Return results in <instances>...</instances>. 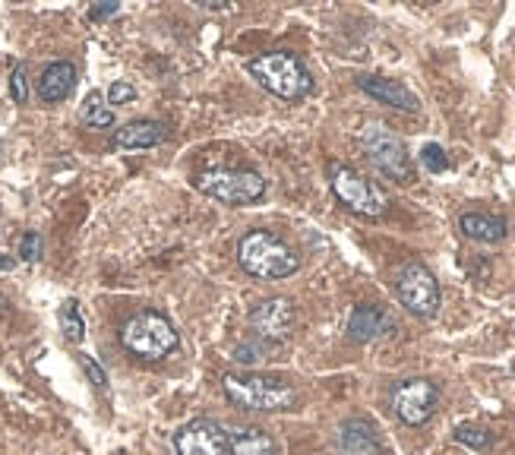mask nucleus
<instances>
[{"mask_svg":"<svg viewBox=\"0 0 515 455\" xmlns=\"http://www.w3.org/2000/svg\"><path fill=\"white\" fill-rule=\"evenodd\" d=\"M237 260H241L244 272L256 275V279H288L301 269V256L297 250L279 237L275 231H250L237 244Z\"/></svg>","mask_w":515,"mask_h":455,"instance_id":"nucleus-1","label":"nucleus"},{"mask_svg":"<svg viewBox=\"0 0 515 455\" xmlns=\"http://www.w3.org/2000/svg\"><path fill=\"white\" fill-rule=\"evenodd\" d=\"M222 386L234 405L250 411H288L297 402L291 383H285L282 377H266V373H228Z\"/></svg>","mask_w":515,"mask_h":455,"instance_id":"nucleus-2","label":"nucleus"},{"mask_svg":"<svg viewBox=\"0 0 515 455\" xmlns=\"http://www.w3.org/2000/svg\"><path fill=\"white\" fill-rule=\"evenodd\" d=\"M247 70L263 89H269L279 98H288V102H297V98L313 92L310 70L304 67L301 57H294L291 51H269L263 57H256V61H250Z\"/></svg>","mask_w":515,"mask_h":455,"instance_id":"nucleus-3","label":"nucleus"},{"mask_svg":"<svg viewBox=\"0 0 515 455\" xmlns=\"http://www.w3.org/2000/svg\"><path fill=\"white\" fill-rule=\"evenodd\" d=\"M121 342L140 361H162L177 348V332L162 313L143 310V313H136L133 320L124 323Z\"/></svg>","mask_w":515,"mask_h":455,"instance_id":"nucleus-4","label":"nucleus"},{"mask_svg":"<svg viewBox=\"0 0 515 455\" xmlns=\"http://www.w3.org/2000/svg\"><path fill=\"white\" fill-rule=\"evenodd\" d=\"M193 187L203 196H212V200L228 203V206H247L263 200L266 193V181L263 174L247 171V168H215V171H203L193 177Z\"/></svg>","mask_w":515,"mask_h":455,"instance_id":"nucleus-5","label":"nucleus"},{"mask_svg":"<svg viewBox=\"0 0 515 455\" xmlns=\"http://www.w3.org/2000/svg\"><path fill=\"white\" fill-rule=\"evenodd\" d=\"M329 184H332V193L339 196V203L351 209L354 215H364V219H380V215H386V193L354 168L332 162Z\"/></svg>","mask_w":515,"mask_h":455,"instance_id":"nucleus-6","label":"nucleus"},{"mask_svg":"<svg viewBox=\"0 0 515 455\" xmlns=\"http://www.w3.org/2000/svg\"><path fill=\"white\" fill-rule=\"evenodd\" d=\"M361 146H364L370 162L386 177H392V181H399V184L414 181V168H411V158L405 152V143L386 124H376V121L367 124L361 130Z\"/></svg>","mask_w":515,"mask_h":455,"instance_id":"nucleus-7","label":"nucleus"},{"mask_svg":"<svg viewBox=\"0 0 515 455\" xmlns=\"http://www.w3.org/2000/svg\"><path fill=\"white\" fill-rule=\"evenodd\" d=\"M395 294L405 310H411L414 316H437L440 310V282L433 279V272L421 263H408L402 266V272L395 275Z\"/></svg>","mask_w":515,"mask_h":455,"instance_id":"nucleus-8","label":"nucleus"},{"mask_svg":"<svg viewBox=\"0 0 515 455\" xmlns=\"http://www.w3.org/2000/svg\"><path fill=\"white\" fill-rule=\"evenodd\" d=\"M440 405V389L437 383H430L424 377L402 380L392 392V411L395 418L408 427H421L433 418V411Z\"/></svg>","mask_w":515,"mask_h":455,"instance_id":"nucleus-9","label":"nucleus"},{"mask_svg":"<svg viewBox=\"0 0 515 455\" xmlns=\"http://www.w3.org/2000/svg\"><path fill=\"white\" fill-rule=\"evenodd\" d=\"M177 455H231L228 430L209 418H196L174 433Z\"/></svg>","mask_w":515,"mask_h":455,"instance_id":"nucleus-10","label":"nucleus"},{"mask_svg":"<svg viewBox=\"0 0 515 455\" xmlns=\"http://www.w3.org/2000/svg\"><path fill=\"white\" fill-rule=\"evenodd\" d=\"M250 326L260 339L269 342H288L297 326V313L288 298H269L250 310Z\"/></svg>","mask_w":515,"mask_h":455,"instance_id":"nucleus-11","label":"nucleus"},{"mask_svg":"<svg viewBox=\"0 0 515 455\" xmlns=\"http://www.w3.org/2000/svg\"><path fill=\"white\" fill-rule=\"evenodd\" d=\"M358 89L367 92L370 98H376L380 105H389L395 111H408L414 114L421 108L418 95H414L405 83L399 79H386V76H358Z\"/></svg>","mask_w":515,"mask_h":455,"instance_id":"nucleus-12","label":"nucleus"},{"mask_svg":"<svg viewBox=\"0 0 515 455\" xmlns=\"http://www.w3.org/2000/svg\"><path fill=\"white\" fill-rule=\"evenodd\" d=\"M339 452L342 455H383L380 433L367 418H348L339 427Z\"/></svg>","mask_w":515,"mask_h":455,"instance_id":"nucleus-13","label":"nucleus"},{"mask_svg":"<svg viewBox=\"0 0 515 455\" xmlns=\"http://www.w3.org/2000/svg\"><path fill=\"white\" fill-rule=\"evenodd\" d=\"M392 329V320L383 307L376 304H358L348 316V339L351 342H373Z\"/></svg>","mask_w":515,"mask_h":455,"instance_id":"nucleus-14","label":"nucleus"},{"mask_svg":"<svg viewBox=\"0 0 515 455\" xmlns=\"http://www.w3.org/2000/svg\"><path fill=\"white\" fill-rule=\"evenodd\" d=\"M168 140V127L162 121H130L114 133L117 149H152Z\"/></svg>","mask_w":515,"mask_h":455,"instance_id":"nucleus-15","label":"nucleus"},{"mask_svg":"<svg viewBox=\"0 0 515 455\" xmlns=\"http://www.w3.org/2000/svg\"><path fill=\"white\" fill-rule=\"evenodd\" d=\"M459 228L465 237L481 241V244H500L509 231L503 215H490V212H465L459 219Z\"/></svg>","mask_w":515,"mask_h":455,"instance_id":"nucleus-16","label":"nucleus"},{"mask_svg":"<svg viewBox=\"0 0 515 455\" xmlns=\"http://www.w3.org/2000/svg\"><path fill=\"white\" fill-rule=\"evenodd\" d=\"M73 86H76V67L70 61H57L42 73V79H38V98L48 105L64 102V98L73 92Z\"/></svg>","mask_w":515,"mask_h":455,"instance_id":"nucleus-17","label":"nucleus"},{"mask_svg":"<svg viewBox=\"0 0 515 455\" xmlns=\"http://www.w3.org/2000/svg\"><path fill=\"white\" fill-rule=\"evenodd\" d=\"M228 446L231 455H275V440L272 433L256 427V424H241L228 430Z\"/></svg>","mask_w":515,"mask_h":455,"instance_id":"nucleus-18","label":"nucleus"},{"mask_svg":"<svg viewBox=\"0 0 515 455\" xmlns=\"http://www.w3.org/2000/svg\"><path fill=\"white\" fill-rule=\"evenodd\" d=\"M79 117H83V124L92 127V130H108L114 127V111L105 105V95L102 92H89L83 108H79Z\"/></svg>","mask_w":515,"mask_h":455,"instance_id":"nucleus-19","label":"nucleus"},{"mask_svg":"<svg viewBox=\"0 0 515 455\" xmlns=\"http://www.w3.org/2000/svg\"><path fill=\"white\" fill-rule=\"evenodd\" d=\"M61 329L67 335V342H83L86 339V320H83V313H79L76 301L61 304Z\"/></svg>","mask_w":515,"mask_h":455,"instance_id":"nucleus-20","label":"nucleus"},{"mask_svg":"<svg viewBox=\"0 0 515 455\" xmlns=\"http://www.w3.org/2000/svg\"><path fill=\"white\" fill-rule=\"evenodd\" d=\"M455 440L462 446H471V449H487L493 443V437L484 430V427H474V424H459L455 427Z\"/></svg>","mask_w":515,"mask_h":455,"instance_id":"nucleus-21","label":"nucleus"},{"mask_svg":"<svg viewBox=\"0 0 515 455\" xmlns=\"http://www.w3.org/2000/svg\"><path fill=\"white\" fill-rule=\"evenodd\" d=\"M421 165L430 171V174H443L449 168V158H446V149L437 146V143H427L421 149Z\"/></svg>","mask_w":515,"mask_h":455,"instance_id":"nucleus-22","label":"nucleus"},{"mask_svg":"<svg viewBox=\"0 0 515 455\" xmlns=\"http://www.w3.org/2000/svg\"><path fill=\"white\" fill-rule=\"evenodd\" d=\"M19 256H23L26 263L42 260V237H38L35 231L23 234V241H19Z\"/></svg>","mask_w":515,"mask_h":455,"instance_id":"nucleus-23","label":"nucleus"},{"mask_svg":"<svg viewBox=\"0 0 515 455\" xmlns=\"http://www.w3.org/2000/svg\"><path fill=\"white\" fill-rule=\"evenodd\" d=\"M10 92L16 98V105H26V98H29V79H26V67L19 64L10 76Z\"/></svg>","mask_w":515,"mask_h":455,"instance_id":"nucleus-24","label":"nucleus"},{"mask_svg":"<svg viewBox=\"0 0 515 455\" xmlns=\"http://www.w3.org/2000/svg\"><path fill=\"white\" fill-rule=\"evenodd\" d=\"M136 98V89L130 83H124V79H117V83L108 89V105H127Z\"/></svg>","mask_w":515,"mask_h":455,"instance_id":"nucleus-25","label":"nucleus"},{"mask_svg":"<svg viewBox=\"0 0 515 455\" xmlns=\"http://www.w3.org/2000/svg\"><path fill=\"white\" fill-rule=\"evenodd\" d=\"M79 364H83L86 377L92 380V386H95V389H105V386H108V377H105V370L98 367V364H95V361L89 358V354H83V358H79Z\"/></svg>","mask_w":515,"mask_h":455,"instance_id":"nucleus-26","label":"nucleus"},{"mask_svg":"<svg viewBox=\"0 0 515 455\" xmlns=\"http://www.w3.org/2000/svg\"><path fill=\"white\" fill-rule=\"evenodd\" d=\"M263 358V345H256V342H247L234 351V361L237 364H253V361H260Z\"/></svg>","mask_w":515,"mask_h":455,"instance_id":"nucleus-27","label":"nucleus"},{"mask_svg":"<svg viewBox=\"0 0 515 455\" xmlns=\"http://www.w3.org/2000/svg\"><path fill=\"white\" fill-rule=\"evenodd\" d=\"M117 10H121V4H114V0H102V4H95V7L89 10V16H92V19H108V16H114Z\"/></svg>","mask_w":515,"mask_h":455,"instance_id":"nucleus-28","label":"nucleus"},{"mask_svg":"<svg viewBox=\"0 0 515 455\" xmlns=\"http://www.w3.org/2000/svg\"><path fill=\"white\" fill-rule=\"evenodd\" d=\"M200 7L203 10H225L228 4H225V0H200Z\"/></svg>","mask_w":515,"mask_h":455,"instance_id":"nucleus-29","label":"nucleus"},{"mask_svg":"<svg viewBox=\"0 0 515 455\" xmlns=\"http://www.w3.org/2000/svg\"><path fill=\"white\" fill-rule=\"evenodd\" d=\"M0 269H13V260H7V256H0Z\"/></svg>","mask_w":515,"mask_h":455,"instance_id":"nucleus-30","label":"nucleus"}]
</instances>
